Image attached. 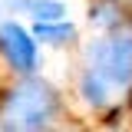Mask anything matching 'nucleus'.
I'll return each instance as SVG.
<instances>
[{
	"label": "nucleus",
	"instance_id": "423d86ee",
	"mask_svg": "<svg viewBox=\"0 0 132 132\" xmlns=\"http://www.w3.org/2000/svg\"><path fill=\"white\" fill-rule=\"evenodd\" d=\"M33 36L40 40V43H50V46H69V43H76V27L69 23V20H46V23H33L30 27Z\"/></svg>",
	"mask_w": 132,
	"mask_h": 132
},
{
	"label": "nucleus",
	"instance_id": "39448f33",
	"mask_svg": "<svg viewBox=\"0 0 132 132\" xmlns=\"http://www.w3.org/2000/svg\"><path fill=\"white\" fill-rule=\"evenodd\" d=\"M13 13L27 16L30 23H46V20H63L69 10L63 0H16L10 7V16Z\"/></svg>",
	"mask_w": 132,
	"mask_h": 132
},
{
	"label": "nucleus",
	"instance_id": "20e7f679",
	"mask_svg": "<svg viewBox=\"0 0 132 132\" xmlns=\"http://www.w3.org/2000/svg\"><path fill=\"white\" fill-rule=\"evenodd\" d=\"M76 93H79V99L89 106V109H109V106L116 102V86L106 82L102 76H96L93 69H82Z\"/></svg>",
	"mask_w": 132,
	"mask_h": 132
},
{
	"label": "nucleus",
	"instance_id": "f257e3e1",
	"mask_svg": "<svg viewBox=\"0 0 132 132\" xmlns=\"http://www.w3.org/2000/svg\"><path fill=\"white\" fill-rule=\"evenodd\" d=\"M63 112V99L53 82L40 79L36 73L16 76L10 86L0 89V129L33 132L50 129Z\"/></svg>",
	"mask_w": 132,
	"mask_h": 132
},
{
	"label": "nucleus",
	"instance_id": "f03ea898",
	"mask_svg": "<svg viewBox=\"0 0 132 132\" xmlns=\"http://www.w3.org/2000/svg\"><path fill=\"white\" fill-rule=\"evenodd\" d=\"M86 69L112 82L116 89L132 86V33L116 30L109 36H99L86 46Z\"/></svg>",
	"mask_w": 132,
	"mask_h": 132
},
{
	"label": "nucleus",
	"instance_id": "6e6552de",
	"mask_svg": "<svg viewBox=\"0 0 132 132\" xmlns=\"http://www.w3.org/2000/svg\"><path fill=\"white\" fill-rule=\"evenodd\" d=\"M16 0H0V20H3V16H10V7H13Z\"/></svg>",
	"mask_w": 132,
	"mask_h": 132
},
{
	"label": "nucleus",
	"instance_id": "7ed1b4c3",
	"mask_svg": "<svg viewBox=\"0 0 132 132\" xmlns=\"http://www.w3.org/2000/svg\"><path fill=\"white\" fill-rule=\"evenodd\" d=\"M0 60L16 76H27V73L40 69V43H36L33 30L16 23L13 16L0 20Z\"/></svg>",
	"mask_w": 132,
	"mask_h": 132
},
{
	"label": "nucleus",
	"instance_id": "0eeeda50",
	"mask_svg": "<svg viewBox=\"0 0 132 132\" xmlns=\"http://www.w3.org/2000/svg\"><path fill=\"white\" fill-rule=\"evenodd\" d=\"M119 0H96L89 3V23L99 30H116L119 27Z\"/></svg>",
	"mask_w": 132,
	"mask_h": 132
}]
</instances>
